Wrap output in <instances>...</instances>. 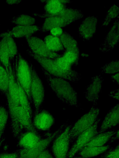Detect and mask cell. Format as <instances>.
Wrapping results in <instances>:
<instances>
[{
    "mask_svg": "<svg viewBox=\"0 0 119 158\" xmlns=\"http://www.w3.org/2000/svg\"><path fill=\"white\" fill-rule=\"evenodd\" d=\"M119 15V7L113 5L111 6L107 13V14L102 26H106Z\"/></svg>",
    "mask_w": 119,
    "mask_h": 158,
    "instance_id": "cell-27",
    "label": "cell"
},
{
    "mask_svg": "<svg viewBox=\"0 0 119 158\" xmlns=\"http://www.w3.org/2000/svg\"><path fill=\"white\" fill-rule=\"evenodd\" d=\"M119 138V130L116 131L115 134L111 137L107 145H110L114 141L118 140Z\"/></svg>",
    "mask_w": 119,
    "mask_h": 158,
    "instance_id": "cell-34",
    "label": "cell"
},
{
    "mask_svg": "<svg viewBox=\"0 0 119 158\" xmlns=\"http://www.w3.org/2000/svg\"><path fill=\"white\" fill-rule=\"evenodd\" d=\"M100 109L93 105L90 111L73 125L69 133L72 144L82 133L91 127L97 119Z\"/></svg>",
    "mask_w": 119,
    "mask_h": 158,
    "instance_id": "cell-6",
    "label": "cell"
},
{
    "mask_svg": "<svg viewBox=\"0 0 119 158\" xmlns=\"http://www.w3.org/2000/svg\"><path fill=\"white\" fill-rule=\"evenodd\" d=\"M11 60L7 47L6 37H2L0 42V62L4 66L8 73Z\"/></svg>",
    "mask_w": 119,
    "mask_h": 158,
    "instance_id": "cell-23",
    "label": "cell"
},
{
    "mask_svg": "<svg viewBox=\"0 0 119 158\" xmlns=\"http://www.w3.org/2000/svg\"><path fill=\"white\" fill-rule=\"evenodd\" d=\"M73 125H68L52 142L51 150L54 158H66L70 148L69 133Z\"/></svg>",
    "mask_w": 119,
    "mask_h": 158,
    "instance_id": "cell-10",
    "label": "cell"
},
{
    "mask_svg": "<svg viewBox=\"0 0 119 158\" xmlns=\"http://www.w3.org/2000/svg\"><path fill=\"white\" fill-rule=\"evenodd\" d=\"M31 70L32 81L30 93L32 103L33 106L34 111H36L41 109L44 102L45 89L43 83L32 64Z\"/></svg>",
    "mask_w": 119,
    "mask_h": 158,
    "instance_id": "cell-11",
    "label": "cell"
},
{
    "mask_svg": "<svg viewBox=\"0 0 119 158\" xmlns=\"http://www.w3.org/2000/svg\"><path fill=\"white\" fill-rule=\"evenodd\" d=\"M12 22L17 26H32L35 23V19L28 15H22L14 18Z\"/></svg>",
    "mask_w": 119,
    "mask_h": 158,
    "instance_id": "cell-26",
    "label": "cell"
},
{
    "mask_svg": "<svg viewBox=\"0 0 119 158\" xmlns=\"http://www.w3.org/2000/svg\"><path fill=\"white\" fill-rule=\"evenodd\" d=\"M119 40V19H117L110 28L99 49L103 52H110L117 46Z\"/></svg>",
    "mask_w": 119,
    "mask_h": 158,
    "instance_id": "cell-15",
    "label": "cell"
},
{
    "mask_svg": "<svg viewBox=\"0 0 119 158\" xmlns=\"http://www.w3.org/2000/svg\"><path fill=\"white\" fill-rule=\"evenodd\" d=\"M4 36L6 37L10 60L11 61L13 60H15V57H16L18 54L16 45L12 37L9 36L5 35L2 37Z\"/></svg>",
    "mask_w": 119,
    "mask_h": 158,
    "instance_id": "cell-28",
    "label": "cell"
},
{
    "mask_svg": "<svg viewBox=\"0 0 119 158\" xmlns=\"http://www.w3.org/2000/svg\"><path fill=\"white\" fill-rule=\"evenodd\" d=\"M97 19L94 16H89L82 21L78 32L79 36L83 40L88 41L94 36L96 31Z\"/></svg>",
    "mask_w": 119,
    "mask_h": 158,
    "instance_id": "cell-14",
    "label": "cell"
},
{
    "mask_svg": "<svg viewBox=\"0 0 119 158\" xmlns=\"http://www.w3.org/2000/svg\"><path fill=\"white\" fill-rule=\"evenodd\" d=\"M40 28L37 26H17L11 30L0 34V37L7 35L16 38L26 37L27 38L32 36V35L40 30Z\"/></svg>",
    "mask_w": 119,
    "mask_h": 158,
    "instance_id": "cell-18",
    "label": "cell"
},
{
    "mask_svg": "<svg viewBox=\"0 0 119 158\" xmlns=\"http://www.w3.org/2000/svg\"><path fill=\"white\" fill-rule=\"evenodd\" d=\"M109 96L117 100H119V89L111 91L109 94Z\"/></svg>",
    "mask_w": 119,
    "mask_h": 158,
    "instance_id": "cell-35",
    "label": "cell"
},
{
    "mask_svg": "<svg viewBox=\"0 0 119 158\" xmlns=\"http://www.w3.org/2000/svg\"><path fill=\"white\" fill-rule=\"evenodd\" d=\"M9 115L8 110L3 105H0V139L3 137Z\"/></svg>",
    "mask_w": 119,
    "mask_h": 158,
    "instance_id": "cell-25",
    "label": "cell"
},
{
    "mask_svg": "<svg viewBox=\"0 0 119 158\" xmlns=\"http://www.w3.org/2000/svg\"><path fill=\"white\" fill-rule=\"evenodd\" d=\"M102 73L111 74L119 71V60L113 61L107 63L102 68Z\"/></svg>",
    "mask_w": 119,
    "mask_h": 158,
    "instance_id": "cell-29",
    "label": "cell"
},
{
    "mask_svg": "<svg viewBox=\"0 0 119 158\" xmlns=\"http://www.w3.org/2000/svg\"><path fill=\"white\" fill-rule=\"evenodd\" d=\"M8 71L9 86L6 98L9 112L11 113L24 109L32 118V103L18 80L15 60L10 62Z\"/></svg>",
    "mask_w": 119,
    "mask_h": 158,
    "instance_id": "cell-1",
    "label": "cell"
},
{
    "mask_svg": "<svg viewBox=\"0 0 119 158\" xmlns=\"http://www.w3.org/2000/svg\"><path fill=\"white\" fill-rule=\"evenodd\" d=\"M27 52L39 63L42 69L52 76L75 82L82 77L81 74L76 71L70 72L61 69L57 65L54 59L40 56L33 53L30 49L28 50Z\"/></svg>",
    "mask_w": 119,
    "mask_h": 158,
    "instance_id": "cell-4",
    "label": "cell"
},
{
    "mask_svg": "<svg viewBox=\"0 0 119 158\" xmlns=\"http://www.w3.org/2000/svg\"><path fill=\"white\" fill-rule=\"evenodd\" d=\"M9 82V73L0 62V93L6 97L7 94Z\"/></svg>",
    "mask_w": 119,
    "mask_h": 158,
    "instance_id": "cell-24",
    "label": "cell"
},
{
    "mask_svg": "<svg viewBox=\"0 0 119 158\" xmlns=\"http://www.w3.org/2000/svg\"><path fill=\"white\" fill-rule=\"evenodd\" d=\"M42 70L49 85L59 99L71 106L78 107L77 92L66 80L54 77Z\"/></svg>",
    "mask_w": 119,
    "mask_h": 158,
    "instance_id": "cell-2",
    "label": "cell"
},
{
    "mask_svg": "<svg viewBox=\"0 0 119 158\" xmlns=\"http://www.w3.org/2000/svg\"><path fill=\"white\" fill-rule=\"evenodd\" d=\"M46 2L44 6L45 14L42 15L37 14L36 16L46 18L57 15L68 7L66 4L62 3L61 0H49Z\"/></svg>",
    "mask_w": 119,
    "mask_h": 158,
    "instance_id": "cell-19",
    "label": "cell"
},
{
    "mask_svg": "<svg viewBox=\"0 0 119 158\" xmlns=\"http://www.w3.org/2000/svg\"><path fill=\"white\" fill-rule=\"evenodd\" d=\"M81 55L82 56L85 57H87L89 56V55L88 54L84 53H82V54Z\"/></svg>",
    "mask_w": 119,
    "mask_h": 158,
    "instance_id": "cell-38",
    "label": "cell"
},
{
    "mask_svg": "<svg viewBox=\"0 0 119 158\" xmlns=\"http://www.w3.org/2000/svg\"><path fill=\"white\" fill-rule=\"evenodd\" d=\"M37 158H54L52 153L47 148L43 151Z\"/></svg>",
    "mask_w": 119,
    "mask_h": 158,
    "instance_id": "cell-33",
    "label": "cell"
},
{
    "mask_svg": "<svg viewBox=\"0 0 119 158\" xmlns=\"http://www.w3.org/2000/svg\"><path fill=\"white\" fill-rule=\"evenodd\" d=\"M66 123L63 124L55 131L48 136L43 137L32 147L25 149H17L20 158H37L47 148L54 139L68 126Z\"/></svg>",
    "mask_w": 119,
    "mask_h": 158,
    "instance_id": "cell-7",
    "label": "cell"
},
{
    "mask_svg": "<svg viewBox=\"0 0 119 158\" xmlns=\"http://www.w3.org/2000/svg\"><path fill=\"white\" fill-rule=\"evenodd\" d=\"M111 79L112 81L116 83L118 85L119 84V73H117L116 74L111 76Z\"/></svg>",
    "mask_w": 119,
    "mask_h": 158,
    "instance_id": "cell-36",
    "label": "cell"
},
{
    "mask_svg": "<svg viewBox=\"0 0 119 158\" xmlns=\"http://www.w3.org/2000/svg\"><path fill=\"white\" fill-rule=\"evenodd\" d=\"M15 63L16 73L18 81L32 104L30 93L31 64L28 62L19 53L15 58Z\"/></svg>",
    "mask_w": 119,
    "mask_h": 158,
    "instance_id": "cell-5",
    "label": "cell"
},
{
    "mask_svg": "<svg viewBox=\"0 0 119 158\" xmlns=\"http://www.w3.org/2000/svg\"><path fill=\"white\" fill-rule=\"evenodd\" d=\"M111 147L110 145H106L98 147H85L76 156L85 158H92L103 153Z\"/></svg>",
    "mask_w": 119,
    "mask_h": 158,
    "instance_id": "cell-21",
    "label": "cell"
},
{
    "mask_svg": "<svg viewBox=\"0 0 119 158\" xmlns=\"http://www.w3.org/2000/svg\"><path fill=\"white\" fill-rule=\"evenodd\" d=\"M44 42L48 48L51 51L57 53L65 50L59 37L49 35L45 37Z\"/></svg>",
    "mask_w": 119,
    "mask_h": 158,
    "instance_id": "cell-22",
    "label": "cell"
},
{
    "mask_svg": "<svg viewBox=\"0 0 119 158\" xmlns=\"http://www.w3.org/2000/svg\"><path fill=\"white\" fill-rule=\"evenodd\" d=\"M83 16L81 10L68 7L58 15L45 18L44 23L40 30L42 32H46L55 27H64L81 19Z\"/></svg>",
    "mask_w": 119,
    "mask_h": 158,
    "instance_id": "cell-3",
    "label": "cell"
},
{
    "mask_svg": "<svg viewBox=\"0 0 119 158\" xmlns=\"http://www.w3.org/2000/svg\"><path fill=\"white\" fill-rule=\"evenodd\" d=\"M101 119L99 118L90 127L82 133L73 143L66 158H72L75 156L95 136L98 134V123Z\"/></svg>",
    "mask_w": 119,
    "mask_h": 158,
    "instance_id": "cell-9",
    "label": "cell"
},
{
    "mask_svg": "<svg viewBox=\"0 0 119 158\" xmlns=\"http://www.w3.org/2000/svg\"><path fill=\"white\" fill-rule=\"evenodd\" d=\"M116 131L113 130L99 133L93 137L84 147L104 146L108 143L111 137L115 134Z\"/></svg>",
    "mask_w": 119,
    "mask_h": 158,
    "instance_id": "cell-20",
    "label": "cell"
},
{
    "mask_svg": "<svg viewBox=\"0 0 119 158\" xmlns=\"http://www.w3.org/2000/svg\"><path fill=\"white\" fill-rule=\"evenodd\" d=\"M7 3L9 4H15L17 3L18 2H20V1H14V2H13V1H7Z\"/></svg>",
    "mask_w": 119,
    "mask_h": 158,
    "instance_id": "cell-37",
    "label": "cell"
},
{
    "mask_svg": "<svg viewBox=\"0 0 119 158\" xmlns=\"http://www.w3.org/2000/svg\"><path fill=\"white\" fill-rule=\"evenodd\" d=\"M119 105L117 104L111 108L104 117L100 127L99 133L106 131L109 129L118 125Z\"/></svg>",
    "mask_w": 119,
    "mask_h": 158,
    "instance_id": "cell-17",
    "label": "cell"
},
{
    "mask_svg": "<svg viewBox=\"0 0 119 158\" xmlns=\"http://www.w3.org/2000/svg\"><path fill=\"white\" fill-rule=\"evenodd\" d=\"M26 39L31 51L38 56L49 59H56L63 55V54H59L49 50L44 41L37 37L31 36Z\"/></svg>",
    "mask_w": 119,
    "mask_h": 158,
    "instance_id": "cell-12",
    "label": "cell"
},
{
    "mask_svg": "<svg viewBox=\"0 0 119 158\" xmlns=\"http://www.w3.org/2000/svg\"><path fill=\"white\" fill-rule=\"evenodd\" d=\"M50 31L51 35L57 37H60L64 32L63 29L61 27H59L53 28Z\"/></svg>",
    "mask_w": 119,
    "mask_h": 158,
    "instance_id": "cell-32",
    "label": "cell"
},
{
    "mask_svg": "<svg viewBox=\"0 0 119 158\" xmlns=\"http://www.w3.org/2000/svg\"><path fill=\"white\" fill-rule=\"evenodd\" d=\"M46 137L36 131H25L18 136L17 146L19 149H25L29 148L38 142L43 137Z\"/></svg>",
    "mask_w": 119,
    "mask_h": 158,
    "instance_id": "cell-13",
    "label": "cell"
},
{
    "mask_svg": "<svg viewBox=\"0 0 119 158\" xmlns=\"http://www.w3.org/2000/svg\"><path fill=\"white\" fill-rule=\"evenodd\" d=\"M103 80L100 75H96L92 77L90 82L86 87L85 98L95 106L99 98V93L101 90Z\"/></svg>",
    "mask_w": 119,
    "mask_h": 158,
    "instance_id": "cell-16",
    "label": "cell"
},
{
    "mask_svg": "<svg viewBox=\"0 0 119 158\" xmlns=\"http://www.w3.org/2000/svg\"><path fill=\"white\" fill-rule=\"evenodd\" d=\"M0 158H20L18 150L8 152L5 149L0 152Z\"/></svg>",
    "mask_w": 119,
    "mask_h": 158,
    "instance_id": "cell-31",
    "label": "cell"
},
{
    "mask_svg": "<svg viewBox=\"0 0 119 158\" xmlns=\"http://www.w3.org/2000/svg\"><path fill=\"white\" fill-rule=\"evenodd\" d=\"M119 145L109 148L100 155V158H119Z\"/></svg>",
    "mask_w": 119,
    "mask_h": 158,
    "instance_id": "cell-30",
    "label": "cell"
},
{
    "mask_svg": "<svg viewBox=\"0 0 119 158\" xmlns=\"http://www.w3.org/2000/svg\"><path fill=\"white\" fill-rule=\"evenodd\" d=\"M32 122L37 131L43 132V135L47 136L51 134L50 129L55 124V119L48 110L40 109L33 112Z\"/></svg>",
    "mask_w": 119,
    "mask_h": 158,
    "instance_id": "cell-8",
    "label": "cell"
}]
</instances>
